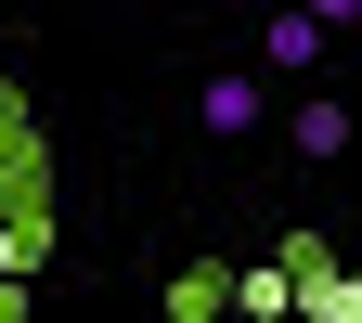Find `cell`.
I'll list each match as a JSON object with an SVG mask.
<instances>
[{
	"label": "cell",
	"mask_w": 362,
	"mask_h": 323,
	"mask_svg": "<svg viewBox=\"0 0 362 323\" xmlns=\"http://www.w3.org/2000/svg\"><path fill=\"white\" fill-rule=\"evenodd\" d=\"M285 310H298V323H362V271H337L324 246L298 233V246H285Z\"/></svg>",
	"instance_id": "1"
},
{
	"label": "cell",
	"mask_w": 362,
	"mask_h": 323,
	"mask_svg": "<svg viewBox=\"0 0 362 323\" xmlns=\"http://www.w3.org/2000/svg\"><path fill=\"white\" fill-rule=\"evenodd\" d=\"M349 52V39L324 26V13H298V0H272V26H259V65L272 78H310V65H337Z\"/></svg>",
	"instance_id": "2"
},
{
	"label": "cell",
	"mask_w": 362,
	"mask_h": 323,
	"mask_svg": "<svg viewBox=\"0 0 362 323\" xmlns=\"http://www.w3.org/2000/svg\"><path fill=\"white\" fill-rule=\"evenodd\" d=\"M194 129L246 143V129H259V78H207V90H194Z\"/></svg>",
	"instance_id": "3"
},
{
	"label": "cell",
	"mask_w": 362,
	"mask_h": 323,
	"mask_svg": "<svg viewBox=\"0 0 362 323\" xmlns=\"http://www.w3.org/2000/svg\"><path fill=\"white\" fill-rule=\"evenodd\" d=\"M298 155H349V104L310 90V104H298Z\"/></svg>",
	"instance_id": "4"
},
{
	"label": "cell",
	"mask_w": 362,
	"mask_h": 323,
	"mask_svg": "<svg viewBox=\"0 0 362 323\" xmlns=\"http://www.w3.org/2000/svg\"><path fill=\"white\" fill-rule=\"evenodd\" d=\"M220 310H259V323H285V259H272V271H233V298H220Z\"/></svg>",
	"instance_id": "5"
},
{
	"label": "cell",
	"mask_w": 362,
	"mask_h": 323,
	"mask_svg": "<svg viewBox=\"0 0 362 323\" xmlns=\"http://www.w3.org/2000/svg\"><path fill=\"white\" fill-rule=\"evenodd\" d=\"M0 271H39V220L26 207H0Z\"/></svg>",
	"instance_id": "6"
},
{
	"label": "cell",
	"mask_w": 362,
	"mask_h": 323,
	"mask_svg": "<svg viewBox=\"0 0 362 323\" xmlns=\"http://www.w3.org/2000/svg\"><path fill=\"white\" fill-rule=\"evenodd\" d=\"M298 13H324V26H337V39H349V13H362V0H298Z\"/></svg>",
	"instance_id": "7"
}]
</instances>
